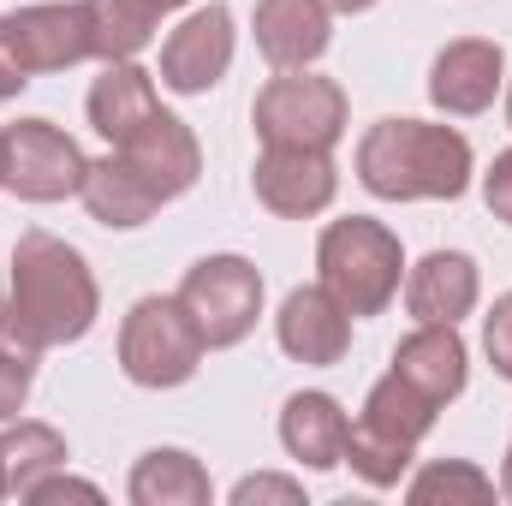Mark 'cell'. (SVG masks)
<instances>
[{
	"label": "cell",
	"mask_w": 512,
	"mask_h": 506,
	"mask_svg": "<svg viewBox=\"0 0 512 506\" xmlns=\"http://www.w3.org/2000/svg\"><path fill=\"white\" fill-rule=\"evenodd\" d=\"M197 173H203V149H197L191 126L179 114L155 108L126 143H114V155L90 161L78 197H84L90 221H102L114 233H131L155 209H167L173 197H185L197 185Z\"/></svg>",
	"instance_id": "obj_1"
},
{
	"label": "cell",
	"mask_w": 512,
	"mask_h": 506,
	"mask_svg": "<svg viewBox=\"0 0 512 506\" xmlns=\"http://www.w3.org/2000/svg\"><path fill=\"white\" fill-rule=\"evenodd\" d=\"M102 292L84 251H72L54 233H24L12 251V286H6V334L30 352L72 346L96 328Z\"/></svg>",
	"instance_id": "obj_2"
},
{
	"label": "cell",
	"mask_w": 512,
	"mask_h": 506,
	"mask_svg": "<svg viewBox=\"0 0 512 506\" xmlns=\"http://www.w3.org/2000/svg\"><path fill=\"white\" fill-rule=\"evenodd\" d=\"M471 167V137L435 120H376L358 143V185L382 203H453Z\"/></svg>",
	"instance_id": "obj_3"
},
{
	"label": "cell",
	"mask_w": 512,
	"mask_h": 506,
	"mask_svg": "<svg viewBox=\"0 0 512 506\" xmlns=\"http://www.w3.org/2000/svg\"><path fill=\"white\" fill-rule=\"evenodd\" d=\"M435 411H441V405H435L429 393H417L405 376L387 370V376L370 387L358 423L346 429V459H340V465H352L370 489H399V477L411 471L417 441L435 429Z\"/></svg>",
	"instance_id": "obj_4"
},
{
	"label": "cell",
	"mask_w": 512,
	"mask_h": 506,
	"mask_svg": "<svg viewBox=\"0 0 512 506\" xmlns=\"http://www.w3.org/2000/svg\"><path fill=\"white\" fill-rule=\"evenodd\" d=\"M316 268H322V286L352 310V316H382L399 292V274H405V251H399V233L370 221V215H346V221H328L322 239H316Z\"/></svg>",
	"instance_id": "obj_5"
},
{
	"label": "cell",
	"mask_w": 512,
	"mask_h": 506,
	"mask_svg": "<svg viewBox=\"0 0 512 506\" xmlns=\"http://www.w3.org/2000/svg\"><path fill=\"white\" fill-rule=\"evenodd\" d=\"M209 340L197 328V316L173 298H137L120 322V370H126L137 387H185L197 376Z\"/></svg>",
	"instance_id": "obj_6"
},
{
	"label": "cell",
	"mask_w": 512,
	"mask_h": 506,
	"mask_svg": "<svg viewBox=\"0 0 512 506\" xmlns=\"http://www.w3.org/2000/svg\"><path fill=\"white\" fill-rule=\"evenodd\" d=\"M251 126L262 149H334L346 137V90L316 72H280L256 90Z\"/></svg>",
	"instance_id": "obj_7"
},
{
	"label": "cell",
	"mask_w": 512,
	"mask_h": 506,
	"mask_svg": "<svg viewBox=\"0 0 512 506\" xmlns=\"http://www.w3.org/2000/svg\"><path fill=\"white\" fill-rule=\"evenodd\" d=\"M179 304L197 316L209 352H227V346H239L251 334L256 316H262V274H256V262H245V256H233V251L203 256V262L185 268Z\"/></svg>",
	"instance_id": "obj_8"
},
{
	"label": "cell",
	"mask_w": 512,
	"mask_h": 506,
	"mask_svg": "<svg viewBox=\"0 0 512 506\" xmlns=\"http://www.w3.org/2000/svg\"><path fill=\"white\" fill-rule=\"evenodd\" d=\"M84 149L54 126V120H18L6 131V191L24 203H66L84 191Z\"/></svg>",
	"instance_id": "obj_9"
},
{
	"label": "cell",
	"mask_w": 512,
	"mask_h": 506,
	"mask_svg": "<svg viewBox=\"0 0 512 506\" xmlns=\"http://www.w3.org/2000/svg\"><path fill=\"white\" fill-rule=\"evenodd\" d=\"M233 66V12L221 0L197 6L167 42H161V84L173 96H209Z\"/></svg>",
	"instance_id": "obj_10"
},
{
	"label": "cell",
	"mask_w": 512,
	"mask_h": 506,
	"mask_svg": "<svg viewBox=\"0 0 512 506\" xmlns=\"http://www.w3.org/2000/svg\"><path fill=\"white\" fill-rule=\"evenodd\" d=\"M256 203L280 221H310L334 203L340 191V173H334V155L328 149H262L251 173Z\"/></svg>",
	"instance_id": "obj_11"
},
{
	"label": "cell",
	"mask_w": 512,
	"mask_h": 506,
	"mask_svg": "<svg viewBox=\"0 0 512 506\" xmlns=\"http://www.w3.org/2000/svg\"><path fill=\"white\" fill-rule=\"evenodd\" d=\"M6 36L24 60V72H66L90 60V6L84 0H36L6 12Z\"/></svg>",
	"instance_id": "obj_12"
},
{
	"label": "cell",
	"mask_w": 512,
	"mask_h": 506,
	"mask_svg": "<svg viewBox=\"0 0 512 506\" xmlns=\"http://www.w3.org/2000/svg\"><path fill=\"white\" fill-rule=\"evenodd\" d=\"M274 340H280V352L292 364L328 370V364H340L352 352V310L322 280L316 286H292L286 304H280V316H274Z\"/></svg>",
	"instance_id": "obj_13"
},
{
	"label": "cell",
	"mask_w": 512,
	"mask_h": 506,
	"mask_svg": "<svg viewBox=\"0 0 512 506\" xmlns=\"http://www.w3.org/2000/svg\"><path fill=\"white\" fill-rule=\"evenodd\" d=\"M501 84H507V54L489 36H459L429 66V102L453 120H471V114L495 108Z\"/></svg>",
	"instance_id": "obj_14"
},
{
	"label": "cell",
	"mask_w": 512,
	"mask_h": 506,
	"mask_svg": "<svg viewBox=\"0 0 512 506\" xmlns=\"http://www.w3.org/2000/svg\"><path fill=\"white\" fill-rule=\"evenodd\" d=\"M256 48L274 72H304L328 54L334 42V24H328V6L322 0H256Z\"/></svg>",
	"instance_id": "obj_15"
},
{
	"label": "cell",
	"mask_w": 512,
	"mask_h": 506,
	"mask_svg": "<svg viewBox=\"0 0 512 506\" xmlns=\"http://www.w3.org/2000/svg\"><path fill=\"white\" fill-rule=\"evenodd\" d=\"M393 376H405L417 393H429L435 405L459 399L465 381H471V352L459 340V322H417L393 346Z\"/></svg>",
	"instance_id": "obj_16"
},
{
	"label": "cell",
	"mask_w": 512,
	"mask_h": 506,
	"mask_svg": "<svg viewBox=\"0 0 512 506\" xmlns=\"http://www.w3.org/2000/svg\"><path fill=\"white\" fill-rule=\"evenodd\" d=\"M483 298V274L465 251H429L405 274V310L417 322H459Z\"/></svg>",
	"instance_id": "obj_17"
},
{
	"label": "cell",
	"mask_w": 512,
	"mask_h": 506,
	"mask_svg": "<svg viewBox=\"0 0 512 506\" xmlns=\"http://www.w3.org/2000/svg\"><path fill=\"white\" fill-rule=\"evenodd\" d=\"M346 429H352V417L340 411L334 393H316L310 387V393H292L280 405V447L304 471H334L346 459Z\"/></svg>",
	"instance_id": "obj_18"
},
{
	"label": "cell",
	"mask_w": 512,
	"mask_h": 506,
	"mask_svg": "<svg viewBox=\"0 0 512 506\" xmlns=\"http://www.w3.org/2000/svg\"><path fill=\"white\" fill-rule=\"evenodd\" d=\"M155 78L137 60H108L102 78L90 84V126L102 131L108 143H126L131 131L155 114Z\"/></svg>",
	"instance_id": "obj_19"
},
{
	"label": "cell",
	"mask_w": 512,
	"mask_h": 506,
	"mask_svg": "<svg viewBox=\"0 0 512 506\" xmlns=\"http://www.w3.org/2000/svg\"><path fill=\"white\" fill-rule=\"evenodd\" d=\"M131 506H209V471L185 453V447H149L131 465L126 483Z\"/></svg>",
	"instance_id": "obj_20"
},
{
	"label": "cell",
	"mask_w": 512,
	"mask_h": 506,
	"mask_svg": "<svg viewBox=\"0 0 512 506\" xmlns=\"http://www.w3.org/2000/svg\"><path fill=\"white\" fill-rule=\"evenodd\" d=\"M66 465V435L54 429V423H12L6 435H0V471H6V495H30L48 471H60Z\"/></svg>",
	"instance_id": "obj_21"
},
{
	"label": "cell",
	"mask_w": 512,
	"mask_h": 506,
	"mask_svg": "<svg viewBox=\"0 0 512 506\" xmlns=\"http://www.w3.org/2000/svg\"><path fill=\"white\" fill-rule=\"evenodd\" d=\"M90 6V60H137L161 24L149 0H84Z\"/></svg>",
	"instance_id": "obj_22"
},
{
	"label": "cell",
	"mask_w": 512,
	"mask_h": 506,
	"mask_svg": "<svg viewBox=\"0 0 512 506\" xmlns=\"http://www.w3.org/2000/svg\"><path fill=\"white\" fill-rule=\"evenodd\" d=\"M411 506H489L501 489H495V477L489 471H477L471 459H435V465H423L417 477H411Z\"/></svg>",
	"instance_id": "obj_23"
},
{
	"label": "cell",
	"mask_w": 512,
	"mask_h": 506,
	"mask_svg": "<svg viewBox=\"0 0 512 506\" xmlns=\"http://www.w3.org/2000/svg\"><path fill=\"white\" fill-rule=\"evenodd\" d=\"M30 387H36V352L18 346V340L0 346V423H12V417L24 411Z\"/></svg>",
	"instance_id": "obj_24"
},
{
	"label": "cell",
	"mask_w": 512,
	"mask_h": 506,
	"mask_svg": "<svg viewBox=\"0 0 512 506\" xmlns=\"http://www.w3.org/2000/svg\"><path fill=\"white\" fill-rule=\"evenodd\" d=\"M483 352H489L495 376L512 381V292H501V298H495V310L483 316Z\"/></svg>",
	"instance_id": "obj_25"
},
{
	"label": "cell",
	"mask_w": 512,
	"mask_h": 506,
	"mask_svg": "<svg viewBox=\"0 0 512 506\" xmlns=\"http://www.w3.org/2000/svg\"><path fill=\"white\" fill-rule=\"evenodd\" d=\"M251 501H280V506H298V501H304V483H292V477H274V471H256V477H239V483H233V506H251Z\"/></svg>",
	"instance_id": "obj_26"
},
{
	"label": "cell",
	"mask_w": 512,
	"mask_h": 506,
	"mask_svg": "<svg viewBox=\"0 0 512 506\" xmlns=\"http://www.w3.org/2000/svg\"><path fill=\"white\" fill-rule=\"evenodd\" d=\"M54 501H90V506H96V501H102V489H96V483H84V477H66V465H60V471H48V477L24 495V506H54Z\"/></svg>",
	"instance_id": "obj_27"
},
{
	"label": "cell",
	"mask_w": 512,
	"mask_h": 506,
	"mask_svg": "<svg viewBox=\"0 0 512 506\" xmlns=\"http://www.w3.org/2000/svg\"><path fill=\"white\" fill-rule=\"evenodd\" d=\"M483 203H489V215L495 221H507L512 227V149L495 155V167L483 173Z\"/></svg>",
	"instance_id": "obj_28"
},
{
	"label": "cell",
	"mask_w": 512,
	"mask_h": 506,
	"mask_svg": "<svg viewBox=\"0 0 512 506\" xmlns=\"http://www.w3.org/2000/svg\"><path fill=\"white\" fill-rule=\"evenodd\" d=\"M24 84H30V72H24L18 48H12V36H6V18H0V102H12Z\"/></svg>",
	"instance_id": "obj_29"
},
{
	"label": "cell",
	"mask_w": 512,
	"mask_h": 506,
	"mask_svg": "<svg viewBox=\"0 0 512 506\" xmlns=\"http://www.w3.org/2000/svg\"><path fill=\"white\" fill-rule=\"evenodd\" d=\"M328 6V18H352V12H370L376 0H322Z\"/></svg>",
	"instance_id": "obj_30"
},
{
	"label": "cell",
	"mask_w": 512,
	"mask_h": 506,
	"mask_svg": "<svg viewBox=\"0 0 512 506\" xmlns=\"http://www.w3.org/2000/svg\"><path fill=\"white\" fill-rule=\"evenodd\" d=\"M501 495L512 501V441H507V465H501Z\"/></svg>",
	"instance_id": "obj_31"
},
{
	"label": "cell",
	"mask_w": 512,
	"mask_h": 506,
	"mask_svg": "<svg viewBox=\"0 0 512 506\" xmlns=\"http://www.w3.org/2000/svg\"><path fill=\"white\" fill-rule=\"evenodd\" d=\"M149 6H155V12L167 18V12H179V6H191V0H149Z\"/></svg>",
	"instance_id": "obj_32"
},
{
	"label": "cell",
	"mask_w": 512,
	"mask_h": 506,
	"mask_svg": "<svg viewBox=\"0 0 512 506\" xmlns=\"http://www.w3.org/2000/svg\"><path fill=\"white\" fill-rule=\"evenodd\" d=\"M0 185H6V131H0Z\"/></svg>",
	"instance_id": "obj_33"
},
{
	"label": "cell",
	"mask_w": 512,
	"mask_h": 506,
	"mask_svg": "<svg viewBox=\"0 0 512 506\" xmlns=\"http://www.w3.org/2000/svg\"><path fill=\"white\" fill-rule=\"evenodd\" d=\"M0 334H6V280H0Z\"/></svg>",
	"instance_id": "obj_34"
},
{
	"label": "cell",
	"mask_w": 512,
	"mask_h": 506,
	"mask_svg": "<svg viewBox=\"0 0 512 506\" xmlns=\"http://www.w3.org/2000/svg\"><path fill=\"white\" fill-rule=\"evenodd\" d=\"M0 501H6V471H0Z\"/></svg>",
	"instance_id": "obj_35"
},
{
	"label": "cell",
	"mask_w": 512,
	"mask_h": 506,
	"mask_svg": "<svg viewBox=\"0 0 512 506\" xmlns=\"http://www.w3.org/2000/svg\"><path fill=\"white\" fill-rule=\"evenodd\" d=\"M507 120H512V84H507Z\"/></svg>",
	"instance_id": "obj_36"
}]
</instances>
